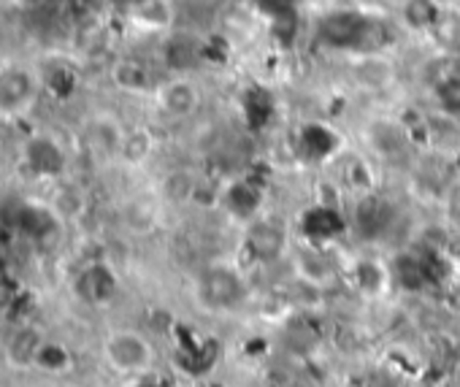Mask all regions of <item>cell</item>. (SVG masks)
<instances>
[{"label": "cell", "mask_w": 460, "mask_h": 387, "mask_svg": "<svg viewBox=\"0 0 460 387\" xmlns=\"http://www.w3.org/2000/svg\"><path fill=\"white\" fill-rule=\"evenodd\" d=\"M317 36L331 49L341 52H376L385 44V25L360 12H331L320 20Z\"/></svg>", "instance_id": "1"}, {"label": "cell", "mask_w": 460, "mask_h": 387, "mask_svg": "<svg viewBox=\"0 0 460 387\" xmlns=\"http://www.w3.org/2000/svg\"><path fill=\"white\" fill-rule=\"evenodd\" d=\"M436 101L447 114H460V76H447L436 84Z\"/></svg>", "instance_id": "5"}, {"label": "cell", "mask_w": 460, "mask_h": 387, "mask_svg": "<svg viewBox=\"0 0 460 387\" xmlns=\"http://www.w3.org/2000/svg\"><path fill=\"white\" fill-rule=\"evenodd\" d=\"M258 4L274 20H279V17H293V4H296V0H258Z\"/></svg>", "instance_id": "7"}, {"label": "cell", "mask_w": 460, "mask_h": 387, "mask_svg": "<svg viewBox=\"0 0 460 387\" xmlns=\"http://www.w3.org/2000/svg\"><path fill=\"white\" fill-rule=\"evenodd\" d=\"M206 290L208 295L214 298V303L219 306H227V303H234L242 293V285L236 279V274H230V271H214L208 279H206Z\"/></svg>", "instance_id": "3"}, {"label": "cell", "mask_w": 460, "mask_h": 387, "mask_svg": "<svg viewBox=\"0 0 460 387\" xmlns=\"http://www.w3.org/2000/svg\"><path fill=\"white\" fill-rule=\"evenodd\" d=\"M160 109L171 117H187L198 109L200 95L190 82H168L165 87H160L157 92Z\"/></svg>", "instance_id": "2"}, {"label": "cell", "mask_w": 460, "mask_h": 387, "mask_svg": "<svg viewBox=\"0 0 460 387\" xmlns=\"http://www.w3.org/2000/svg\"><path fill=\"white\" fill-rule=\"evenodd\" d=\"M331 144H333V133L328 128H323V125H306L304 133H301V149L306 154H312L314 149L325 152V146L331 149Z\"/></svg>", "instance_id": "6"}, {"label": "cell", "mask_w": 460, "mask_h": 387, "mask_svg": "<svg viewBox=\"0 0 460 387\" xmlns=\"http://www.w3.org/2000/svg\"><path fill=\"white\" fill-rule=\"evenodd\" d=\"M403 17L414 31H430L438 25V6L433 0H406Z\"/></svg>", "instance_id": "4"}]
</instances>
